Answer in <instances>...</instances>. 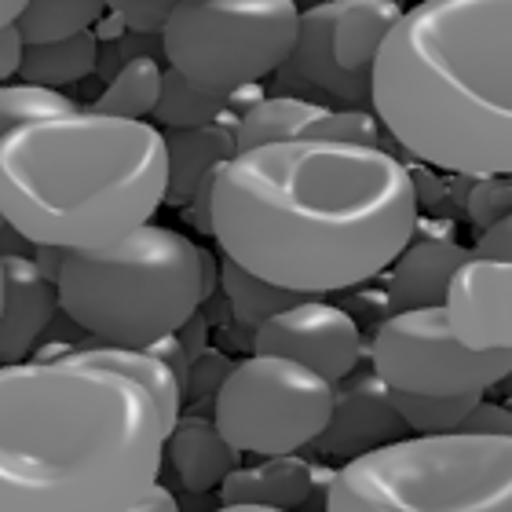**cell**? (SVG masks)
I'll list each match as a JSON object with an SVG mask.
<instances>
[{"label": "cell", "instance_id": "cell-3", "mask_svg": "<svg viewBox=\"0 0 512 512\" xmlns=\"http://www.w3.org/2000/svg\"><path fill=\"white\" fill-rule=\"evenodd\" d=\"M374 114L450 176H512V0H421L384 37Z\"/></svg>", "mask_w": 512, "mask_h": 512}, {"label": "cell", "instance_id": "cell-14", "mask_svg": "<svg viewBox=\"0 0 512 512\" xmlns=\"http://www.w3.org/2000/svg\"><path fill=\"white\" fill-rule=\"evenodd\" d=\"M59 286L33 256L4 253V304H0V366L26 363L59 315Z\"/></svg>", "mask_w": 512, "mask_h": 512}, {"label": "cell", "instance_id": "cell-7", "mask_svg": "<svg viewBox=\"0 0 512 512\" xmlns=\"http://www.w3.org/2000/svg\"><path fill=\"white\" fill-rule=\"evenodd\" d=\"M297 26V0H172L161 55L194 88L235 92L286 63Z\"/></svg>", "mask_w": 512, "mask_h": 512}, {"label": "cell", "instance_id": "cell-11", "mask_svg": "<svg viewBox=\"0 0 512 512\" xmlns=\"http://www.w3.org/2000/svg\"><path fill=\"white\" fill-rule=\"evenodd\" d=\"M256 355H282L341 384L363 363V333L344 308L319 297H300L253 330Z\"/></svg>", "mask_w": 512, "mask_h": 512}, {"label": "cell", "instance_id": "cell-40", "mask_svg": "<svg viewBox=\"0 0 512 512\" xmlns=\"http://www.w3.org/2000/svg\"><path fill=\"white\" fill-rule=\"evenodd\" d=\"M0 235H11V224L4 220V213H0Z\"/></svg>", "mask_w": 512, "mask_h": 512}, {"label": "cell", "instance_id": "cell-35", "mask_svg": "<svg viewBox=\"0 0 512 512\" xmlns=\"http://www.w3.org/2000/svg\"><path fill=\"white\" fill-rule=\"evenodd\" d=\"M92 33H96L99 41H118L121 33H125V22H121V15H114V11H110V15H103V19L92 26Z\"/></svg>", "mask_w": 512, "mask_h": 512}, {"label": "cell", "instance_id": "cell-15", "mask_svg": "<svg viewBox=\"0 0 512 512\" xmlns=\"http://www.w3.org/2000/svg\"><path fill=\"white\" fill-rule=\"evenodd\" d=\"M469 249L454 242L450 235L436 238H410V246L395 256L388 267V315L392 311H410V308H436L447 300V286L454 271L469 260Z\"/></svg>", "mask_w": 512, "mask_h": 512}, {"label": "cell", "instance_id": "cell-29", "mask_svg": "<svg viewBox=\"0 0 512 512\" xmlns=\"http://www.w3.org/2000/svg\"><path fill=\"white\" fill-rule=\"evenodd\" d=\"M476 238L512 216V176H476L469 194L461 198Z\"/></svg>", "mask_w": 512, "mask_h": 512}, {"label": "cell", "instance_id": "cell-10", "mask_svg": "<svg viewBox=\"0 0 512 512\" xmlns=\"http://www.w3.org/2000/svg\"><path fill=\"white\" fill-rule=\"evenodd\" d=\"M370 366L392 392L469 395L491 392L512 370V352H472L454 337L447 308L392 311L377 326Z\"/></svg>", "mask_w": 512, "mask_h": 512}, {"label": "cell", "instance_id": "cell-20", "mask_svg": "<svg viewBox=\"0 0 512 512\" xmlns=\"http://www.w3.org/2000/svg\"><path fill=\"white\" fill-rule=\"evenodd\" d=\"M260 99H264V88L260 85L235 88V92H205V88H194L176 70H165V85H161L154 121L165 128H198V125L238 128V121L246 118V110H253Z\"/></svg>", "mask_w": 512, "mask_h": 512}, {"label": "cell", "instance_id": "cell-28", "mask_svg": "<svg viewBox=\"0 0 512 512\" xmlns=\"http://www.w3.org/2000/svg\"><path fill=\"white\" fill-rule=\"evenodd\" d=\"M304 139H341V143H363V147H399L388 132H384L381 118L374 110H333L322 107V114L311 121ZM395 154V150H392Z\"/></svg>", "mask_w": 512, "mask_h": 512}, {"label": "cell", "instance_id": "cell-21", "mask_svg": "<svg viewBox=\"0 0 512 512\" xmlns=\"http://www.w3.org/2000/svg\"><path fill=\"white\" fill-rule=\"evenodd\" d=\"M99 66V37L92 30L74 33V37H59V41L22 44L19 77L22 85L59 88L85 81Z\"/></svg>", "mask_w": 512, "mask_h": 512}, {"label": "cell", "instance_id": "cell-27", "mask_svg": "<svg viewBox=\"0 0 512 512\" xmlns=\"http://www.w3.org/2000/svg\"><path fill=\"white\" fill-rule=\"evenodd\" d=\"M81 110L70 96L41 85H0V139L11 128L26 125L37 118H52V114H70Z\"/></svg>", "mask_w": 512, "mask_h": 512}, {"label": "cell", "instance_id": "cell-36", "mask_svg": "<svg viewBox=\"0 0 512 512\" xmlns=\"http://www.w3.org/2000/svg\"><path fill=\"white\" fill-rule=\"evenodd\" d=\"M26 4H30V0H0V33L11 30V26H19Z\"/></svg>", "mask_w": 512, "mask_h": 512}, {"label": "cell", "instance_id": "cell-41", "mask_svg": "<svg viewBox=\"0 0 512 512\" xmlns=\"http://www.w3.org/2000/svg\"><path fill=\"white\" fill-rule=\"evenodd\" d=\"M300 8H311V4H322V0H297ZM399 4H403V0H399Z\"/></svg>", "mask_w": 512, "mask_h": 512}, {"label": "cell", "instance_id": "cell-24", "mask_svg": "<svg viewBox=\"0 0 512 512\" xmlns=\"http://www.w3.org/2000/svg\"><path fill=\"white\" fill-rule=\"evenodd\" d=\"M103 15L107 0H30L19 19V33L26 44L59 41L92 30Z\"/></svg>", "mask_w": 512, "mask_h": 512}, {"label": "cell", "instance_id": "cell-37", "mask_svg": "<svg viewBox=\"0 0 512 512\" xmlns=\"http://www.w3.org/2000/svg\"><path fill=\"white\" fill-rule=\"evenodd\" d=\"M213 512H289V509H267V505H220Z\"/></svg>", "mask_w": 512, "mask_h": 512}, {"label": "cell", "instance_id": "cell-16", "mask_svg": "<svg viewBox=\"0 0 512 512\" xmlns=\"http://www.w3.org/2000/svg\"><path fill=\"white\" fill-rule=\"evenodd\" d=\"M37 359H70V363L99 366V370H114V374L128 377V381L143 384L150 392V399L161 410V425L165 436L172 432V425L183 417V384L172 374L169 366L161 363L150 348H121V344H66V348H48Z\"/></svg>", "mask_w": 512, "mask_h": 512}, {"label": "cell", "instance_id": "cell-5", "mask_svg": "<svg viewBox=\"0 0 512 512\" xmlns=\"http://www.w3.org/2000/svg\"><path fill=\"white\" fill-rule=\"evenodd\" d=\"M59 308L99 344L150 348L180 333L209 293V253L172 227L143 224L103 249H70Z\"/></svg>", "mask_w": 512, "mask_h": 512}, {"label": "cell", "instance_id": "cell-6", "mask_svg": "<svg viewBox=\"0 0 512 512\" xmlns=\"http://www.w3.org/2000/svg\"><path fill=\"white\" fill-rule=\"evenodd\" d=\"M326 512H512V436H406L344 461Z\"/></svg>", "mask_w": 512, "mask_h": 512}, {"label": "cell", "instance_id": "cell-25", "mask_svg": "<svg viewBox=\"0 0 512 512\" xmlns=\"http://www.w3.org/2000/svg\"><path fill=\"white\" fill-rule=\"evenodd\" d=\"M220 286H224L227 300H231L235 319L253 326V330L260 322L271 319V315H278L282 308H289L293 300H300L289 289H278L271 282H264V278L249 275L246 267H238L235 260H224V267H220Z\"/></svg>", "mask_w": 512, "mask_h": 512}, {"label": "cell", "instance_id": "cell-38", "mask_svg": "<svg viewBox=\"0 0 512 512\" xmlns=\"http://www.w3.org/2000/svg\"><path fill=\"white\" fill-rule=\"evenodd\" d=\"M498 388H502V392H505V399H512V370L502 377V384H498Z\"/></svg>", "mask_w": 512, "mask_h": 512}, {"label": "cell", "instance_id": "cell-32", "mask_svg": "<svg viewBox=\"0 0 512 512\" xmlns=\"http://www.w3.org/2000/svg\"><path fill=\"white\" fill-rule=\"evenodd\" d=\"M22 33L19 26L0 33V85H8L11 77H19V63H22Z\"/></svg>", "mask_w": 512, "mask_h": 512}, {"label": "cell", "instance_id": "cell-33", "mask_svg": "<svg viewBox=\"0 0 512 512\" xmlns=\"http://www.w3.org/2000/svg\"><path fill=\"white\" fill-rule=\"evenodd\" d=\"M476 256H509L512 260V216L509 220H502L498 227H491L487 235L476 238V249H472Z\"/></svg>", "mask_w": 512, "mask_h": 512}, {"label": "cell", "instance_id": "cell-22", "mask_svg": "<svg viewBox=\"0 0 512 512\" xmlns=\"http://www.w3.org/2000/svg\"><path fill=\"white\" fill-rule=\"evenodd\" d=\"M161 85H165V70L158 66V59L154 55H132L128 63L118 66V74L110 77L107 88L99 92L88 110L110 114V118L147 121L158 110Z\"/></svg>", "mask_w": 512, "mask_h": 512}, {"label": "cell", "instance_id": "cell-23", "mask_svg": "<svg viewBox=\"0 0 512 512\" xmlns=\"http://www.w3.org/2000/svg\"><path fill=\"white\" fill-rule=\"evenodd\" d=\"M322 107L308 103L297 96H264L253 110H246V118L238 121L235 143L238 150L267 147V143H282V139H304L311 121L319 118Z\"/></svg>", "mask_w": 512, "mask_h": 512}, {"label": "cell", "instance_id": "cell-2", "mask_svg": "<svg viewBox=\"0 0 512 512\" xmlns=\"http://www.w3.org/2000/svg\"><path fill=\"white\" fill-rule=\"evenodd\" d=\"M161 465L165 425L143 384L70 359L0 366V512H125Z\"/></svg>", "mask_w": 512, "mask_h": 512}, {"label": "cell", "instance_id": "cell-30", "mask_svg": "<svg viewBox=\"0 0 512 512\" xmlns=\"http://www.w3.org/2000/svg\"><path fill=\"white\" fill-rule=\"evenodd\" d=\"M107 8L114 15H121L125 30L143 33V37H150V33L161 37V26L169 19L172 0H107Z\"/></svg>", "mask_w": 512, "mask_h": 512}, {"label": "cell", "instance_id": "cell-13", "mask_svg": "<svg viewBox=\"0 0 512 512\" xmlns=\"http://www.w3.org/2000/svg\"><path fill=\"white\" fill-rule=\"evenodd\" d=\"M406 436H410V428H406L403 414L395 410L392 388L366 363L355 366L352 374L337 384L330 425L322 428V436L311 443V450L322 458L352 461Z\"/></svg>", "mask_w": 512, "mask_h": 512}, {"label": "cell", "instance_id": "cell-12", "mask_svg": "<svg viewBox=\"0 0 512 512\" xmlns=\"http://www.w3.org/2000/svg\"><path fill=\"white\" fill-rule=\"evenodd\" d=\"M443 308L465 348L512 352V260L472 253L450 278Z\"/></svg>", "mask_w": 512, "mask_h": 512}, {"label": "cell", "instance_id": "cell-26", "mask_svg": "<svg viewBox=\"0 0 512 512\" xmlns=\"http://www.w3.org/2000/svg\"><path fill=\"white\" fill-rule=\"evenodd\" d=\"M395 410L403 414L410 432L421 436H439V432H458L469 410L480 403V392L469 395H414V392H392Z\"/></svg>", "mask_w": 512, "mask_h": 512}, {"label": "cell", "instance_id": "cell-1", "mask_svg": "<svg viewBox=\"0 0 512 512\" xmlns=\"http://www.w3.org/2000/svg\"><path fill=\"white\" fill-rule=\"evenodd\" d=\"M417 209L414 172L392 150L282 139L216 169L209 235L249 275L319 297L388 271L414 238Z\"/></svg>", "mask_w": 512, "mask_h": 512}, {"label": "cell", "instance_id": "cell-17", "mask_svg": "<svg viewBox=\"0 0 512 512\" xmlns=\"http://www.w3.org/2000/svg\"><path fill=\"white\" fill-rule=\"evenodd\" d=\"M315 491V469L300 454H275L256 465H238L220 483L224 505H267L297 512Z\"/></svg>", "mask_w": 512, "mask_h": 512}, {"label": "cell", "instance_id": "cell-34", "mask_svg": "<svg viewBox=\"0 0 512 512\" xmlns=\"http://www.w3.org/2000/svg\"><path fill=\"white\" fill-rule=\"evenodd\" d=\"M125 512H180V505H176V498H172V491L169 487H154V491L143 498V502H136L132 509H125Z\"/></svg>", "mask_w": 512, "mask_h": 512}, {"label": "cell", "instance_id": "cell-8", "mask_svg": "<svg viewBox=\"0 0 512 512\" xmlns=\"http://www.w3.org/2000/svg\"><path fill=\"white\" fill-rule=\"evenodd\" d=\"M399 19V0H322L300 8L297 41L271 74V92L333 110H374L377 55Z\"/></svg>", "mask_w": 512, "mask_h": 512}, {"label": "cell", "instance_id": "cell-42", "mask_svg": "<svg viewBox=\"0 0 512 512\" xmlns=\"http://www.w3.org/2000/svg\"><path fill=\"white\" fill-rule=\"evenodd\" d=\"M505 403H509V410H512V399H505Z\"/></svg>", "mask_w": 512, "mask_h": 512}, {"label": "cell", "instance_id": "cell-9", "mask_svg": "<svg viewBox=\"0 0 512 512\" xmlns=\"http://www.w3.org/2000/svg\"><path fill=\"white\" fill-rule=\"evenodd\" d=\"M337 384L282 355H249L224 374L213 421L238 454L275 458L311 447L330 425Z\"/></svg>", "mask_w": 512, "mask_h": 512}, {"label": "cell", "instance_id": "cell-31", "mask_svg": "<svg viewBox=\"0 0 512 512\" xmlns=\"http://www.w3.org/2000/svg\"><path fill=\"white\" fill-rule=\"evenodd\" d=\"M458 432H472V436H512V410L509 403H491V399H483L472 406L469 417L461 421Z\"/></svg>", "mask_w": 512, "mask_h": 512}, {"label": "cell", "instance_id": "cell-39", "mask_svg": "<svg viewBox=\"0 0 512 512\" xmlns=\"http://www.w3.org/2000/svg\"><path fill=\"white\" fill-rule=\"evenodd\" d=\"M0 304H4V253H0Z\"/></svg>", "mask_w": 512, "mask_h": 512}, {"label": "cell", "instance_id": "cell-18", "mask_svg": "<svg viewBox=\"0 0 512 512\" xmlns=\"http://www.w3.org/2000/svg\"><path fill=\"white\" fill-rule=\"evenodd\" d=\"M169 150V187L165 202L187 205L205 180H213L216 169L238 154L235 125H198V128H169L165 132Z\"/></svg>", "mask_w": 512, "mask_h": 512}, {"label": "cell", "instance_id": "cell-4", "mask_svg": "<svg viewBox=\"0 0 512 512\" xmlns=\"http://www.w3.org/2000/svg\"><path fill=\"white\" fill-rule=\"evenodd\" d=\"M165 187V132L150 121L70 110L0 139V213L30 246H110L154 220Z\"/></svg>", "mask_w": 512, "mask_h": 512}, {"label": "cell", "instance_id": "cell-19", "mask_svg": "<svg viewBox=\"0 0 512 512\" xmlns=\"http://www.w3.org/2000/svg\"><path fill=\"white\" fill-rule=\"evenodd\" d=\"M165 450H169L172 472L194 494L220 487L227 472L242 465V454L227 443L224 432L209 417H180L165 436Z\"/></svg>", "mask_w": 512, "mask_h": 512}]
</instances>
